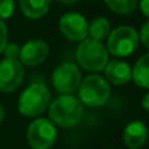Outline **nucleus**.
I'll use <instances>...</instances> for the list:
<instances>
[{
	"label": "nucleus",
	"mask_w": 149,
	"mask_h": 149,
	"mask_svg": "<svg viewBox=\"0 0 149 149\" xmlns=\"http://www.w3.org/2000/svg\"><path fill=\"white\" fill-rule=\"evenodd\" d=\"M51 103V93L43 82L29 85L18 97V111L21 115L36 118L49 109Z\"/></svg>",
	"instance_id": "obj_2"
},
{
	"label": "nucleus",
	"mask_w": 149,
	"mask_h": 149,
	"mask_svg": "<svg viewBox=\"0 0 149 149\" xmlns=\"http://www.w3.org/2000/svg\"><path fill=\"white\" fill-rule=\"evenodd\" d=\"M58 1L63 3V4H67V5H72V4H76V3L80 1V0H58Z\"/></svg>",
	"instance_id": "obj_23"
},
{
	"label": "nucleus",
	"mask_w": 149,
	"mask_h": 149,
	"mask_svg": "<svg viewBox=\"0 0 149 149\" xmlns=\"http://www.w3.org/2000/svg\"><path fill=\"white\" fill-rule=\"evenodd\" d=\"M76 60L79 65L89 72H101L109 62V52L102 42L86 37L76 49Z\"/></svg>",
	"instance_id": "obj_3"
},
{
	"label": "nucleus",
	"mask_w": 149,
	"mask_h": 149,
	"mask_svg": "<svg viewBox=\"0 0 149 149\" xmlns=\"http://www.w3.org/2000/svg\"><path fill=\"white\" fill-rule=\"evenodd\" d=\"M110 97V85L105 77L100 74H89L79 86V100L89 107H100L107 102Z\"/></svg>",
	"instance_id": "obj_5"
},
{
	"label": "nucleus",
	"mask_w": 149,
	"mask_h": 149,
	"mask_svg": "<svg viewBox=\"0 0 149 149\" xmlns=\"http://www.w3.org/2000/svg\"><path fill=\"white\" fill-rule=\"evenodd\" d=\"M105 79L113 85H124L132 80V68L126 60L114 59L105 67Z\"/></svg>",
	"instance_id": "obj_11"
},
{
	"label": "nucleus",
	"mask_w": 149,
	"mask_h": 149,
	"mask_svg": "<svg viewBox=\"0 0 149 149\" xmlns=\"http://www.w3.org/2000/svg\"><path fill=\"white\" fill-rule=\"evenodd\" d=\"M52 0H18L20 9L25 17L38 20L47 15Z\"/></svg>",
	"instance_id": "obj_13"
},
{
	"label": "nucleus",
	"mask_w": 149,
	"mask_h": 149,
	"mask_svg": "<svg viewBox=\"0 0 149 149\" xmlns=\"http://www.w3.org/2000/svg\"><path fill=\"white\" fill-rule=\"evenodd\" d=\"M55 90L62 94H73L82 81L80 68L73 63H62L54 70L51 76Z\"/></svg>",
	"instance_id": "obj_7"
},
{
	"label": "nucleus",
	"mask_w": 149,
	"mask_h": 149,
	"mask_svg": "<svg viewBox=\"0 0 149 149\" xmlns=\"http://www.w3.org/2000/svg\"><path fill=\"white\" fill-rule=\"evenodd\" d=\"M132 80L139 88L149 89V52L141 55L132 67Z\"/></svg>",
	"instance_id": "obj_14"
},
{
	"label": "nucleus",
	"mask_w": 149,
	"mask_h": 149,
	"mask_svg": "<svg viewBox=\"0 0 149 149\" xmlns=\"http://www.w3.org/2000/svg\"><path fill=\"white\" fill-rule=\"evenodd\" d=\"M140 7L141 13L149 20V0H140V3L137 4Z\"/></svg>",
	"instance_id": "obj_21"
},
{
	"label": "nucleus",
	"mask_w": 149,
	"mask_h": 149,
	"mask_svg": "<svg viewBox=\"0 0 149 149\" xmlns=\"http://www.w3.org/2000/svg\"><path fill=\"white\" fill-rule=\"evenodd\" d=\"M86 18L77 12H67L60 17L59 29L67 39L72 42H81L88 37Z\"/></svg>",
	"instance_id": "obj_9"
},
{
	"label": "nucleus",
	"mask_w": 149,
	"mask_h": 149,
	"mask_svg": "<svg viewBox=\"0 0 149 149\" xmlns=\"http://www.w3.org/2000/svg\"><path fill=\"white\" fill-rule=\"evenodd\" d=\"M84 115L82 103L73 94H62L49 106L50 120L63 128L79 124Z\"/></svg>",
	"instance_id": "obj_1"
},
{
	"label": "nucleus",
	"mask_w": 149,
	"mask_h": 149,
	"mask_svg": "<svg viewBox=\"0 0 149 149\" xmlns=\"http://www.w3.org/2000/svg\"><path fill=\"white\" fill-rule=\"evenodd\" d=\"M50 54V47L43 39H30L20 50L18 60L22 65L36 67L47 59Z\"/></svg>",
	"instance_id": "obj_10"
},
{
	"label": "nucleus",
	"mask_w": 149,
	"mask_h": 149,
	"mask_svg": "<svg viewBox=\"0 0 149 149\" xmlns=\"http://www.w3.org/2000/svg\"><path fill=\"white\" fill-rule=\"evenodd\" d=\"M148 140V128L143 122L134 120L127 124L123 131V141L128 149H139L144 147Z\"/></svg>",
	"instance_id": "obj_12"
},
{
	"label": "nucleus",
	"mask_w": 149,
	"mask_h": 149,
	"mask_svg": "<svg viewBox=\"0 0 149 149\" xmlns=\"http://www.w3.org/2000/svg\"><path fill=\"white\" fill-rule=\"evenodd\" d=\"M140 38L136 29L128 25H122L110 31L106 39V50L116 58H127L139 47Z\"/></svg>",
	"instance_id": "obj_4"
},
{
	"label": "nucleus",
	"mask_w": 149,
	"mask_h": 149,
	"mask_svg": "<svg viewBox=\"0 0 149 149\" xmlns=\"http://www.w3.org/2000/svg\"><path fill=\"white\" fill-rule=\"evenodd\" d=\"M141 106L147 113H149V93H147V94L144 95V98L141 100Z\"/></svg>",
	"instance_id": "obj_22"
},
{
	"label": "nucleus",
	"mask_w": 149,
	"mask_h": 149,
	"mask_svg": "<svg viewBox=\"0 0 149 149\" xmlns=\"http://www.w3.org/2000/svg\"><path fill=\"white\" fill-rule=\"evenodd\" d=\"M8 43V28L4 21L0 20V54L4 51Z\"/></svg>",
	"instance_id": "obj_19"
},
{
	"label": "nucleus",
	"mask_w": 149,
	"mask_h": 149,
	"mask_svg": "<svg viewBox=\"0 0 149 149\" xmlns=\"http://www.w3.org/2000/svg\"><path fill=\"white\" fill-rule=\"evenodd\" d=\"M58 136L55 124L47 118H38L29 124L26 140L31 149H50Z\"/></svg>",
	"instance_id": "obj_6"
},
{
	"label": "nucleus",
	"mask_w": 149,
	"mask_h": 149,
	"mask_svg": "<svg viewBox=\"0 0 149 149\" xmlns=\"http://www.w3.org/2000/svg\"><path fill=\"white\" fill-rule=\"evenodd\" d=\"M139 38H140V42L149 50V20L143 25L141 30L139 33Z\"/></svg>",
	"instance_id": "obj_20"
},
{
	"label": "nucleus",
	"mask_w": 149,
	"mask_h": 149,
	"mask_svg": "<svg viewBox=\"0 0 149 149\" xmlns=\"http://www.w3.org/2000/svg\"><path fill=\"white\" fill-rule=\"evenodd\" d=\"M111 31V25L110 21L106 17H97L92 20L88 25V36L90 39L102 42L106 41Z\"/></svg>",
	"instance_id": "obj_15"
},
{
	"label": "nucleus",
	"mask_w": 149,
	"mask_h": 149,
	"mask_svg": "<svg viewBox=\"0 0 149 149\" xmlns=\"http://www.w3.org/2000/svg\"><path fill=\"white\" fill-rule=\"evenodd\" d=\"M5 116V113H4V107H3L1 105H0V123L3 122V119H4Z\"/></svg>",
	"instance_id": "obj_24"
},
{
	"label": "nucleus",
	"mask_w": 149,
	"mask_h": 149,
	"mask_svg": "<svg viewBox=\"0 0 149 149\" xmlns=\"http://www.w3.org/2000/svg\"><path fill=\"white\" fill-rule=\"evenodd\" d=\"M93 1H97V0H93Z\"/></svg>",
	"instance_id": "obj_25"
},
{
	"label": "nucleus",
	"mask_w": 149,
	"mask_h": 149,
	"mask_svg": "<svg viewBox=\"0 0 149 149\" xmlns=\"http://www.w3.org/2000/svg\"><path fill=\"white\" fill-rule=\"evenodd\" d=\"M20 50H21V47L18 46V45H16V43H7V46H5L3 54H4L5 59L18 60V56H20Z\"/></svg>",
	"instance_id": "obj_18"
},
{
	"label": "nucleus",
	"mask_w": 149,
	"mask_h": 149,
	"mask_svg": "<svg viewBox=\"0 0 149 149\" xmlns=\"http://www.w3.org/2000/svg\"><path fill=\"white\" fill-rule=\"evenodd\" d=\"M15 0H0V20L4 21L15 13Z\"/></svg>",
	"instance_id": "obj_17"
},
{
	"label": "nucleus",
	"mask_w": 149,
	"mask_h": 149,
	"mask_svg": "<svg viewBox=\"0 0 149 149\" xmlns=\"http://www.w3.org/2000/svg\"><path fill=\"white\" fill-rule=\"evenodd\" d=\"M25 71L20 60L3 59L0 62V92L12 93L22 84Z\"/></svg>",
	"instance_id": "obj_8"
},
{
	"label": "nucleus",
	"mask_w": 149,
	"mask_h": 149,
	"mask_svg": "<svg viewBox=\"0 0 149 149\" xmlns=\"http://www.w3.org/2000/svg\"><path fill=\"white\" fill-rule=\"evenodd\" d=\"M114 13L126 16L132 13L137 8L139 0H103Z\"/></svg>",
	"instance_id": "obj_16"
}]
</instances>
